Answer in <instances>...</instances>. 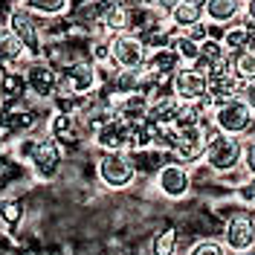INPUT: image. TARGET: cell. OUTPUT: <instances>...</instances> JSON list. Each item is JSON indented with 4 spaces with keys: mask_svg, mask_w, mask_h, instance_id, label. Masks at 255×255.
Instances as JSON below:
<instances>
[{
    "mask_svg": "<svg viewBox=\"0 0 255 255\" xmlns=\"http://www.w3.org/2000/svg\"><path fill=\"white\" fill-rule=\"evenodd\" d=\"M241 154H244V139H241V136L223 133L218 128H209L206 151H203V159H206L209 171H215V174H229V171H235L241 165Z\"/></svg>",
    "mask_w": 255,
    "mask_h": 255,
    "instance_id": "1",
    "label": "cell"
},
{
    "mask_svg": "<svg viewBox=\"0 0 255 255\" xmlns=\"http://www.w3.org/2000/svg\"><path fill=\"white\" fill-rule=\"evenodd\" d=\"M96 171H99L102 186H108V189H113V191L130 189L133 180L139 177L130 151H102L99 159H96Z\"/></svg>",
    "mask_w": 255,
    "mask_h": 255,
    "instance_id": "2",
    "label": "cell"
},
{
    "mask_svg": "<svg viewBox=\"0 0 255 255\" xmlns=\"http://www.w3.org/2000/svg\"><path fill=\"white\" fill-rule=\"evenodd\" d=\"M133 125L136 122H128L125 116L111 113L105 122H99L90 130V136H93L99 151H130V145H133Z\"/></svg>",
    "mask_w": 255,
    "mask_h": 255,
    "instance_id": "3",
    "label": "cell"
},
{
    "mask_svg": "<svg viewBox=\"0 0 255 255\" xmlns=\"http://www.w3.org/2000/svg\"><path fill=\"white\" fill-rule=\"evenodd\" d=\"M111 47V64L116 70H142L148 58V47L139 35L133 32H116L108 38Z\"/></svg>",
    "mask_w": 255,
    "mask_h": 255,
    "instance_id": "4",
    "label": "cell"
},
{
    "mask_svg": "<svg viewBox=\"0 0 255 255\" xmlns=\"http://www.w3.org/2000/svg\"><path fill=\"white\" fill-rule=\"evenodd\" d=\"M241 87H244V81L232 70V55H223L221 61L206 73V99L212 105H221V102L235 99L241 93Z\"/></svg>",
    "mask_w": 255,
    "mask_h": 255,
    "instance_id": "5",
    "label": "cell"
},
{
    "mask_svg": "<svg viewBox=\"0 0 255 255\" xmlns=\"http://www.w3.org/2000/svg\"><path fill=\"white\" fill-rule=\"evenodd\" d=\"M253 122H255V113L241 102V96H235V99L221 102V105L212 108V128H218L223 133L244 136V133H250Z\"/></svg>",
    "mask_w": 255,
    "mask_h": 255,
    "instance_id": "6",
    "label": "cell"
},
{
    "mask_svg": "<svg viewBox=\"0 0 255 255\" xmlns=\"http://www.w3.org/2000/svg\"><path fill=\"white\" fill-rule=\"evenodd\" d=\"M6 26H9V29L20 38V44L26 47V52H29V55H35V58L41 55V47H44V23L32 15L26 6L15 3V6L9 9Z\"/></svg>",
    "mask_w": 255,
    "mask_h": 255,
    "instance_id": "7",
    "label": "cell"
},
{
    "mask_svg": "<svg viewBox=\"0 0 255 255\" xmlns=\"http://www.w3.org/2000/svg\"><path fill=\"white\" fill-rule=\"evenodd\" d=\"M177 139H174V159L189 165V162H197L206 151V136H209V125L203 122H189V125H177Z\"/></svg>",
    "mask_w": 255,
    "mask_h": 255,
    "instance_id": "8",
    "label": "cell"
},
{
    "mask_svg": "<svg viewBox=\"0 0 255 255\" xmlns=\"http://www.w3.org/2000/svg\"><path fill=\"white\" fill-rule=\"evenodd\" d=\"M61 162H64V148L49 133L38 136V145L29 157V165H32V174L38 180H55L58 171H61Z\"/></svg>",
    "mask_w": 255,
    "mask_h": 255,
    "instance_id": "9",
    "label": "cell"
},
{
    "mask_svg": "<svg viewBox=\"0 0 255 255\" xmlns=\"http://www.w3.org/2000/svg\"><path fill=\"white\" fill-rule=\"evenodd\" d=\"M171 93L183 105H200V102H206V76L191 70L189 64H183L171 76Z\"/></svg>",
    "mask_w": 255,
    "mask_h": 255,
    "instance_id": "10",
    "label": "cell"
},
{
    "mask_svg": "<svg viewBox=\"0 0 255 255\" xmlns=\"http://www.w3.org/2000/svg\"><path fill=\"white\" fill-rule=\"evenodd\" d=\"M157 189L162 197L168 200H183L186 194L191 191V174H189V165L183 162H162L157 171Z\"/></svg>",
    "mask_w": 255,
    "mask_h": 255,
    "instance_id": "11",
    "label": "cell"
},
{
    "mask_svg": "<svg viewBox=\"0 0 255 255\" xmlns=\"http://www.w3.org/2000/svg\"><path fill=\"white\" fill-rule=\"evenodd\" d=\"M223 247L229 253H238V250H250L255 247V218L250 209H241L235 212L229 221H226V229H223Z\"/></svg>",
    "mask_w": 255,
    "mask_h": 255,
    "instance_id": "12",
    "label": "cell"
},
{
    "mask_svg": "<svg viewBox=\"0 0 255 255\" xmlns=\"http://www.w3.org/2000/svg\"><path fill=\"white\" fill-rule=\"evenodd\" d=\"M23 76H26V90H29V96L47 102L49 96H52V90H55V81H58V67L44 61V58H35V61L29 58L26 67H23Z\"/></svg>",
    "mask_w": 255,
    "mask_h": 255,
    "instance_id": "13",
    "label": "cell"
},
{
    "mask_svg": "<svg viewBox=\"0 0 255 255\" xmlns=\"http://www.w3.org/2000/svg\"><path fill=\"white\" fill-rule=\"evenodd\" d=\"M58 73L73 84V90L79 96H90L93 90H99V67L90 58L76 55V58H70L64 67H58Z\"/></svg>",
    "mask_w": 255,
    "mask_h": 255,
    "instance_id": "14",
    "label": "cell"
},
{
    "mask_svg": "<svg viewBox=\"0 0 255 255\" xmlns=\"http://www.w3.org/2000/svg\"><path fill=\"white\" fill-rule=\"evenodd\" d=\"M35 125H38V119L29 108H23V102H17V105H3L0 102V133L23 136V133H32Z\"/></svg>",
    "mask_w": 255,
    "mask_h": 255,
    "instance_id": "15",
    "label": "cell"
},
{
    "mask_svg": "<svg viewBox=\"0 0 255 255\" xmlns=\"http://www.w3.org/2000/svg\"><path fill=\"white\" fill-rule=\"evenodd\" d=\"M113 99V113H119V116H125L128 122H142L145 113H148V105H151V99L142 93V90H130V93H111Z\"/></svg>",
    "mask_w": 255,
    "mask_h": 255,
    "instance_id": "16",
    "label": "cell"
},
{
    "mask_svg": "<svg viewBox=\"0 0 255 255\" xmlns=\"http://www.w3.org/2000/svg\"><path fill=\"white\" fill-rule=\"evenodd\" d=\"M47 130H49V136L61 145V148L76 145V142H79V116L52 111V116H49V122H47Z\"/></svg>",
    "mask_w": 255,
    "mask_h": 255,
    "instance_id": "17",
    "label": "cell"
},
{
    "mask_svg": "<svg viewBox=\"0 0 255 255\" xmlns=\"http://www.w3.org/2000/svg\"><path fill=\"white\" fill-rule=\"evenodd\" d=\"M183 67L180 61V55L174 52V47H159V49H151L148 52V58H145V73H151V76H174L177 70Z\"/></svg>",
    "mask_w": 255,
    "mask_h": 255,
    "instance_id": "18",
    "label": "cell"
},
{
    "mask_svg": "<svg viewBox=\"0 0 255 255\" xmlns=\"http://www.w3.org/2000/svg\"><path fill=\"white\" fill-rule=\"evenodd\" d=\"M244 12V0H203V20L209 23H232Z\"/></svg>",
    "mask_w": 255,
    "mask_h": 255,
    "instance_id": "19",
    "label": "cell"
},
{
    "mask_svg": "<svg viewBox=\"0 0 255 255\" xmlns=\"http://www.w3.org/2000/svg\"><path fill=\"white\" fill-rule=\"evenodd\" d=\"M23 58H26V47L20 44V38L6 23H0V67L3 70H12Z\"/></svg>",
    "mask_w": 255,
    "mask_h": 255,
    "instance_id": "20",
    "label": "cell"
},
{
    "mask_svg": "<svg viewBox=\"0 0 255 255\" xmlns=\"http://www.w3.org/2000/svg\"><path fill=\"white\" fill-rule=\"evenodd\" d=\"M29 96L26 90V76L12 67V70H3V79H0V102L3 105H17Z\"/></svg>",
    "mask_w": 255,
    "mask_h": 255,
    "instance_id": "21",
    "label": "cell"
},
{
    "mask_svg": "<svg viewBox=\"0 0 255 255\" xmlns=\"http://www.w3.org/2000/svg\"><path fill=\"white\" fill-rule=\"evenodd\" d=\"M99 26H105L111 35L128 32L130 29V3L128 0H111L108 9H105V15H102V20H99Z\"/></svg>",
    "mask_w": 255,
    "mask_h": 255,
    "instance_id": "22",
    "label": "cell"
},
{
    "mask_svg": "<svg viewBox=\"0 0 255 255\" xmlns=\"http://www.w3.org/2000/svg\"><path fill=\"white\" fill-rule=\"evenodd\" d=\"M197 20H203V0H180L168 12V23L174 29H189Z\"/></svg>",
    "mask_w": 255,
    "mask_h": 255,
    "instance_id": "23",
    "label": "cell"
},
{
    "mask_svg": "<svg viewBox=\"0 0 255 255\" xmlns=\"http://www.w3.org/2000/svg\"><path fill=\"white\" fill-rule=\"evenodd\" d=\"M250 35H253V29H247L241 20H232V23H226V26H223L221 44L226 47V52H238V49L250 47Z\"/></svg>",
    "mask_w": 255,
    "mask_h": 255,
    "instance_id": "24",
    "label": "cell"
},
{
    "mask_svg": "<svg viewBox=\"0 0 255 255\" xmlns=\"http://www.w3.org/2000/svg\"><path fill=\"white\" fill-rule=\"evenodd\" d=\"M177 250H180V235L174 226L159 229L151 238V255H177Z\"/></svg>",
    "mask_w": 255,
    "mask_h": 255,
    "instance_id": "25",
    "label": "cell"
},
{
    "mask_svg": "<svg viewBox=\"0 0 255 255\" xmlns=\"http://www.w3.org/2000/svg\"><path fill=\"white\" fill-rule=\"evenodd\" d=\"M35 17H61L67 12V0H20Z\"/></svg>",
    "mask_w": 255,
    "mask_h": 255,
    "instance_id": "26",
    "label": "cell"
},
{
    "mask_svg": "<svg viewBox=\"0 0 255 255\" xmlns=\"http://www.w3.org/2000/svg\"><path fill=\"white\" fill-rule=\"evenodd\" d=\"M229 55H232V70L241 76V81L255 79V49L253 47H244L238 52H229Z\"/></svg>",
    "mask_w": 255,
    "mask_h": 255,
    "instance_id": "27",
    "label": "cell"
},
{
    "mask_svg": "<svg viewBox=\"0 0 255 255\" xmlns=\"http://www.w3.org/2000/svg\"><path fill=\"white\" fill-rule=\"evenodd\" d=\"M171 47H174V52L180 55L183 64H191L194 58H197V52H200V44L191 41L183 29H174V35H171Z\"/></svg>",
    "mask_w": 255,
    "mask_h": 255,
    "instance_id": "28",
    "label": "cell"
},
{
    "mask_svg": "<svg viewBox=\"0 0 255 255\" xmlns=\"http://www.w3.org/2000/svg\"><path fill=\"white\" fill-rule=\"evenodd\" d=\"M20 221H23V203L17 197H0V223L6 229H17Z\"/></svg>",
    "mask_w": 255,
    "mask_h": 255,
    "instance_id": "29",
    "label": "cell"
},
{
    "mask_svg": "<svg viewBox=\"0 0 255 255\" xmlns=\"http://www.w3.org/2000/svg\"><path fill=\"white\" fill-rule=\"evenodd\" d=\"M189 255H229V250L223 247V241L203 238V241H197V244H191Z\"/></svg>",
    "mask_w": 255,
    "mask_h": 255,
    "instance_id": "30",
    "label": "cell"
},
{
    "mask_svg": "<svg viewBox=\"0 0 255 255\" xmlns=\"http://www.w3.org/2000/svg\"><path fill=\"white\" fill-rule=\"evenodd\" d=\"M241 165L247 174H255V136L244 139V154H241Z\"/></svg>",
    "mask_w": 255,
    "mask_h": 255,
    "instance_id": "31",
    "label": "cell"
},
{
    "mask_svg": "<svg viewBox=\"0 0 255 255\" xmlns=\"http://www.w3.org/2000/svg\"><path fill=\"white\" fill-rule=\"evenodd\" d=\"M238 197L247 203V206H255V174H250L238 189Z\"/></svg>",
    "mask_w": 255,
    "mask_h": 255,
    "instance_id": "32",
    "label": "cell"
},
{
    "mask_svg": "<svg viewBox=\"0 0 255 255\" xmlns=\"http://www.w3.org/2000/svg\"><path fill=\"white\" fill-rule=\"evenodd\" d=\"M93 64H111V47H108V41H96L93 44Z\"/></svg>",
    "mask_w": 255,
    "mask_h": 255,
    "instance_id": "33",
    "label": "cell"
},
{
    "mask_svg": "<svg viewBox=\"0 0 255 255\" xmlns=\"http://www.w3.org/2000/svg\"><path fill=\"white\" fill-rule=\"evenodd\" d=\"M241 102L250 108V111L255 113V79H250V81H244V87H241Z\"/></svg>",
    "mask_w": 255,
    "mask_h": 255,
    "instance_id": "34",
    "label": "cell"
},
{
    "mask_svg": "<svg viewBox=\"0 0 255 255\" xmlns=\"http://www.w3.org/2000/svg\"><path fill=\"white\" fill-rule=\"evenodd\" d=\"M247 29H255V0H244V12L238 17Z\"/></svg>",
    "mask_w": 255,
    "mask_h": 255,
    "instance_id": "35",
    "label": "cell"
},
{
    "mask_svg": "<svg viewBox=\"0 0 255 255\" xmlns=\"http://www.w3.org/2000/svg\"><path fill=\"white\" fill-rule=\"evenodd\" d=\"M177 3H180V0H151V6H154V9H159L162 15H168Z\"/></svg>",
    "mask_w": 255,
    "mask_h": 255,
    "instance_id": "36",
    "label": "cell"
},
{
    "mask_svg": "<svg viewBox=\"0 0 255 255\" xmlns=\"http://www.w3.org/2000/svg\"><path fill=\"white\" fill-rule=\"evenodd\" d=\"M229 255H255V247H250V250H238V253H229Z\"/></svg>",
    "mask_w": 255,
    "mask_h": 255,
    "instance_id": "37",
    "label": "cell"
},
{
    "mask_svg": "<svg viewBox=\"0 0 255 255\" xmlns=\"http://www.w3.org/2000/svg\"><path fill=\"white\" fill-rule=\"evenodd\" d=\"M250 47L255 49V29H253V35H250Z\"/></svg>",
    "mask_w": 255,
    "mask_h": 255,
    "instance_id": "38",
    "label": "cell"
},
{
    "mask_svg": "<svg viewBox=\"0 0 255 255\" xmlns=\"http://www.w3.org/2000/svg\"><path fill=\"white\" fill-rule=\"evenodd\" d=\"M6 3H20V0H6Z\"/></svg>",
    "mask_w": 255,
    "mask_h": 255,
    "instance_id": "39",
    "label": "cell"
},
{
    "mask_svg": "<svg viewBox=\"0 0 255 255\" xmlns=\"http://www.w3.org/2000/svg\"><path fill=\"white\" fill-rule=\"evenodd\" d=\"M0 79H3V67H0Z\"/></svg>",
    "mask_w": 255,
    "mask_h": 255,
    "instance_id": "40",
    "label": "cell"
}]
</instances>
